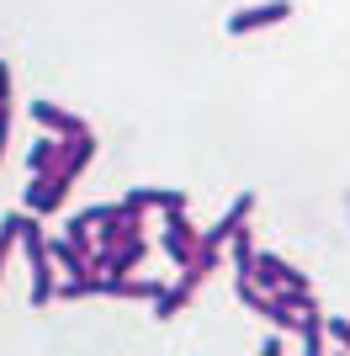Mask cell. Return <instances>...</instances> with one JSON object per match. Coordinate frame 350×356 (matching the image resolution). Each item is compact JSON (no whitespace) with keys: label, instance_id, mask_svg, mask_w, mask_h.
I'll return each mask as SVG.
<instances>
[{"label":"cell","instance_id":"cell-1","mask_svg":"<svg viewBox=\"0 0 350 356\" xmlns=\"http://www.w3.org/2000/svg\"><path fill=\"white\" fill-rule=\"evenodd\" d=\"M22 250H27V266H32V309H43V303H53V287H58V277H53V250H48V239H43V229H38V213L27 208V223H22Z\"/></svg>","mask_w":350,"mask_h":356},{"label":"cell","instance_id":"cell-2","mask_svg":"<svg viewBox=\"0 0 350 356\" xmlns=\"http://www.w3.org/2000/svg\"><path fill=\"white\" fill-rule=\"evenodd\" d=\"M292 16V0H265V6H244V11L228 16V32L233 38H244V32H260V27H276Z\"/></svg>","mask_w":350,"mask_h":356},{"label":"cell","instance_id":"cell-3","mask_svg":"<svg viewBox=\"0 0 350 356\" xmlns=\"http://www.w3.org/2000/svg\"><path fill=\"white\" fill-rule=\"evenodd\" d=\"M197 234H202V229H191L186 223V208H175V213H165V255H170L175 266H186L191 261V250H197Z\"/></svg>","mask_w":350,"mask_h":356},{"label":"cell","instance_id":"cell-4","mask_svg":"<svg viewBox=\"0 0 350 356\" xmlns=\"http://www.w3.org/2000/svg\"><path fill=\"white\" fill-rule=\"evenodd\" d=\"M64 192H69V181H64V176H32V186H27V208L38 213V218H48V213L64 208Z\"/></svg>","mask_w":350,"mask_h":356},{"label":"cell","instance_id":"cell-5","mask_svg":"<svg viewBox=\"0 0 350 356\" xmlns=\"http://www.w3.org/2000/svg\"><path fill=\"white\" fill-rule=\"evenodd\" d=\"M32 122H38V128H48V134H58V138L85 134V122L74 118V112H64L58 102H32Z\"/></svg>","mask_w":350,"mask_h":356},{"label":"cell","instance_id":"cell-6","mask_svg":"<svg viewBox=\"0 0 350 356\" xmlns=\"http://www.w3.org/2000/svg\"><path fill=\"white\" fill-rule=\"evenodd\" d=\"M90 154H96V138H90V128H85V134H69V138H64V160H58L53 176L74 181V176H80V170L90 165Z\"/></svg>","mask_w":350,"mask_h":356},{"label":"cell","instance_id":"cell-7","mask_svg":"<svg viewBox=\"0 0 350 356\" xmlns=\"http://www.w3.org/2000/svg\"><path fill=\"white\" fill-rule=\"evenodd\" d=\"M133 213H149V208H160V213H175V208H186V197L181 192H165V186H138V192L122 197Z\"/></svg>","mask_w":350,"mask_h":356},{"label":"cell","instance_id":"cell-8","mask_svg":"<svg viewBox=\"0 0 350 356\" xmlns=\"http://www.w3.org/2000/svg\"><path fill=\"white\" fill-rule=\"evenodd\" d=\"M106 293H112V298H138V303H154V298L165 293V282H154V277H112V271H106Z\"/></svg>","mask_w":350,"mask_h":356},{"label":"cell","instance_id":"cell-9","mask_svg":"<svg viewBox=\"0 0 350 356\" xmlns=\"http://www.w3.org/2000/svg\"><path fill=\"white\" fill-rule=\"evenodd\" d=\"M297 346H303L308 356H319L324 346H329V319H324L319 309H303V319H297Z\"/></svg>","mask_w":350,"mask_h":356},{"label":"cell","instance_id":"cell-10","mask_svg":"<svg viewBox=\"0 0 350 356\" xmlns=\"http://www.w3.org/2000/svg\"><path fill=\"white\" fill-rule=\"evenodd\" d=\"M249 213H255V192L233 197V208L223 213V218L212 223V229H207V239H212V245H228V234H233V229H239V223H249Z\"/></svg>","mask_w":350,"mask_h":356},{"label":"cell","instance_id":"cell-11","mask_svg":"<svg viewBox=\"0 0 350 356\" xmlns=\"http://www.w3.org/2000/svg\"><path fill=\"white\" fill-rule=\"evenodd\" d=\"M58 160H64V138H38V144H32L27 149V170H32V176H53V170H58Z\"/></svg>","mask_w":350,"mask_h":356},{"label":"cell","instance_id":"cell-12","mask_svg":"<svg viewBox=\"0 0 350 356\" xmlns=\"http://www.w3.org/2000/svg\"><path fill=\"white\" fill-rule=\"evenodd\" d=\"M228 261H233V271H239V277H249V271H255V261H260V250H255V239H249L244 223L228 234Z\"/></svg>","mask_w":350,"mask_h":356},{"label":"cell","instance_id":"cell-13","mask_svg":"<svg viewBox=\"0 0 350 356\" xmlns=\"http://www.w3.org/2000/svg\"><path fill=\"white\" fill-rule=\"evenodd\" d=\"M191 298H197V293H191V287H186V282H175V287H165V293H160V298H154V319H175V314L186 309Z\"/></svg>","mask_w":350,"mask_h":356},{"label":"cell","instance_id":"cell-14","mask_svg":"<svg viewBox=\"0 0 350 356\" xmlns=\"http://www.w3.org/2000/svg\"><path fill=\"white\" fill-rule=\"evenodd\" d=\"M22 223H27V213H6V218H0V271H6L11 250L22 245Z\"/></svg>","mask_w":350,"mask_h":356},{"label":"cell","instance_id":"cell-15","mask_svg":"<svg viewBox=\"0 0 350 356\" xmlns=\"http://www.w3.org/2000/svg\"><path fill=\"white\" fill-rule=\"evenodd\" d=\"M329 341L350 351V319H335V314H329Z\"/></svg>","mask_w":350,"mask_h":356},{"label":"cell","instance_id":"cell-16","mask_svg":"<svg viewBox=\"0 0 350 356\" xmlns=\"http://www.w3.org/2000/svg\"><path fill=\"white\" fill-rule=\"evenodd\" d=\"M281 346H287V341H281V330H276V335H265V341H260V356H276Z\"/></svg>","mask_w":350,"mask_h":356},{"label":"cell","instance_id":"cell-17","mask_svg":"<svg viewBox=\"0 0 350 356\" xmlns=\"http://www.w3.org/2000/svg\"><path fill=\"white\" fill-rule=\"evenodd\" d=\"M6 134H11V106H0V154H6Z\"/></svg>","mask_w":350,"mask_h":356}]
</instances>
